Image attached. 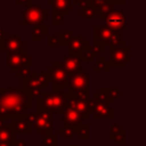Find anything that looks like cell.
Here are the masks:
<instances>
[{"mask_svg":"<svg viewBox=\"0 0 146 146\" xmlns=\"http://www.w3.org/2000/svg\"><path fill=\"white\" fill-rule=\"evenodd\" d=\"M32 107V98L22 89L3 88L0 84V119L23 116Z\"/></svg>","mask_w":146,"mask_h":146,"instance_id":"cell-1","label":"cell"},{"mask_svg":"<svg viewBox=\"0 0 146 146\" xmlns=\"http://www.w3.org/2000/svg\"><path fill=\"white\" fill-rule=\"evenodd\" d=\"M66 92L65 91H51L42 92L36 98V112L48 113H63L66 105Z\"/></svg>","mask_w":146,"mask_h":146,"instance_id":"cell-2","label":"cell"},{"mask_svg":"<svg viewBox=\"0 0 146 146\" xmlns=\"http://www.w3.org/2000/svg\"><path fill=\"white\" fill-rule=\"evenodd\" d=\"M7 65L11 72L16 73L17 78H26L31 73V65H32V57L27 55L26 51H18L6 54Z\"/></svg>","mask_w":146,"mask_h":146,"instance_id":"cell-3","label":"cell"},{"mask_svg":"<svg viewBox=\"0 0 146 146\" xmlns=\"http://www.w3.org/2000/svg\"><path fill=\"white\" fill-rule=\"evenodd\" d=\"M49 80L47 76L46 72H41V73H36L31 71L30 75L26 78L22 79V90L27 94L32 99H36L41 94L42 90L44 88L48 87Z\"/></svg>","mask_w":146,"mask_h":146,"instance_id":"cell-4","label":"cell"},{"mask_svg":"<svg viewBox=\"0 0 146 146\" xmlns=\"http://www.w3.org/2000/svg\"><path fill=\"white\" fill-rule=\"evenodd\" d=\"M66 96L70 98L88 100L89 98V75L83 71L74 74L67 86Z\"/></svg>","mask_w":146,"mask_h":146,"instance_id":"cell-5","label":"cell"},{"mask_svg":"<svg viewBox=\"0 0 146 146\" xmlns=\"http://www.w3.org/2000/svg\"><path fill=\"white\" fill-rule=\"evenodd\" d=\"M47 76L52 86V91H64L67 88L72 75L64 68L62 62H54L51 66L47 67Z\"/></svg>","mask_w":146,"mask_h":146,"instance_id":"cell-6","label":"cell"},{"mask_svg":"<svg viewBox=\"0 0 146 146\" xmlns=\"http://www.w3.org/2000/svg\"><path fill=\"white\" fill-rule=\"evenodd\" d=\"M120 42V32L111 30L105 24L94 26V46H96L100 51H104L106 46L113 47Z\"/></svg>","mask_w":146,"mask_h":146,"instance_id":"cell-7","label":"cell"},{"mask_svg":"<svg viewBox=\"0 0 146 146\" xmlns=\"http://www.w3.org/2000/svg\"><path fill=\"white\" fill-rule=\"evenodd\" d=\"M26 120L31 123L32 130H34L38 135H47L54 132V123H52V114L48 112H35V113H26Z\"/></svg>","mask_w":146,"mask_h":146,"instance_id":"cell-8","label":"cell"},{"mask_svg":"<svg viewBox=\"0 0 146 146\" xmlns=\"http://www.w3.org/2000/svg\"><path fill=\"white\" fill-rule=\"evenodd\" d=\"M130 47L127 46L125 41L116 46L110 47V66L111 67H124L130 62Z\"/></svg>","mask_w":146,"mask_h":146,"instance_id":"cell-9","label":"cell"},{"mask_svg":"<svg viewBox=\"0 0 146 146\" xmlns=\"http://www.w3.org/2000/svg\"><path fill=\"white\" fill-rule=\"evenodd\" d=\"M47 15H48L47 9H43L41 5H31L26 7V9H24L21 24L23 26L40 25L47 18Z\"/></svg>","mask_w":146,"mask_h":146,"instance_id":"cell-10","label":"cell"},{"mask_svg":"<svg viewBox=\"0 0 146 146\" xmlns=\"http://www.w3.org/2000/svg\"><path fill=\"white\" fill-rule=\"evenodd\" d=\"M90 114H92L94 119H111L115 117V110L106 103H99L94 99H90Z\"/></svg>","mask_w":146,"mask_h":146,"instance_id":"cell-11","label":"cell"},{"mask_svg":"<svg viewBox=\"0 0 146 146\" xmlns=\"http://www.w3.org/2000/svg\"><path fill=\"white\" fill-rule=\"evenodd\" d=\"M106 22V26L113 31L121 32L125 29V18H124V10H113L111 11L104 19Z\"/></svg>","mask_w":146,"mask_h":146,"instance_id":"cell-12","label":"cell"},{"mask_svg":"<svg viewBox=\"0 0 146 146\" xmlns=\"http://www.w3.org/2000/svg\"><path fill=\"white\" fill-rule=\"evenodd\" d=\"M63 114V127H68V128H76L79 124L83 123V115L74 110L73 107L68 106L67 104L65 105Z\"/></svg>","mask_w":146,"mask_h":146,"instance_id":"cell-13","label":"cell"},{"mask_svg":"<svg viewBox=\"0 0 146 146\" xmlns=\"http://www.w3.org/2000/svg\"><path fill=\"white\" fill-rule=\"evenodd\" d=\"M64 68L73 76L74 74L79 73L80 71H83V65H82V59H81V55L78 54H73V52H68L67 55H65L63 57V62H62Z\"/></svg>","mask_w":146,"mask_h":146,"instance_id":"cell-14","label":"cell"},{"mask_svg":"<svg viewBox=\"0 0 146 146\" xmlns=\"http://www.w3.org/2000/svg\"><path fill=\"white\" fill-rule=\"evenodd\" d=\"M2 51H5L6 54L26 51V41L23 40L21 35L7 36L2 46Z\"/></svg>","mask_w":146,"mask_h":146,"instance_id":"cell-15","label":"cell"},{"mask_svg":"<svg viewBox=\"0 0 146 146\" xmlns=\"http://www.w3.org/2000/svg\"><path fill=\"white\" fill-rule=\"evenodd\" d=\"M90 5L94 7L99 21H104L105 17L114 10V6L107 0H90Z\"/></svg>","mask_w":146,"mask_h":146,"instance_id":"cell-16","label":"cell"},{"mask_svg":"<svg viewBox=\"0 0 146 146\" xmlns=\"http://www.w3.org/2000/svg\"><path fill=\"white\" fill-rule=\"evenodd\" d=\"M66 104L78 112H80L83 115V119L87 120L90 116V99L88 100H81V99H75V98H70L66 96Z\"/></svg>","mask_w":146,"mask_h":146,"instance_id":"cell-17","label":"cell"},{"mask_svg":"<svg viewBox=\"0 0 146 146\" xmlns=\"http://www.w3.org/2000/svg\"><path fill=\"white\" fill-rule=\"evenodd\" d=\"M10 124L16 133H22V135H31L32 133V125L31 123L26 120L25 115L18 116L15 119L10 120Z\"/></svg>","mask_w":146,"mask_h":146,"instance_id":"cell-18","label":"cell"},{"mask_svg":"<svg viewBox=\"0 0 146 146\" xmlns=\"http://www.w3.org/2000/svg\"><path fill=\"white\" fill-rule=\"evenodd\" d=\"M67 47H68V52L81 55V52L89 47V42H88V40H86L83 38V35H76V36L72 38V40L68 42Z\"/></svg>","mask_w":146,"mask_h":146,"instance_id":"cell-19","label":"cell"},{"mask_svg":"<svg viewBox=\"0 0 146 146\" xmlns=\"http://www.w3.org/2000/svg\"><path fill=\"white\" fill-rule=\"evenodd\" d=\"M73 7L74 6L71 0H54L52 2V11L59 14L60 16H66Z\"/></svg>","mask_w":146,"mask_h":146,"instance_id":"cell-20","label":"cell"},{"mask_svg":"<svg viewBox=\"0 0 146 146\" xmlns=\"http://www.w3.org/2000/svg\"><path fill=\"white\" fill-rule=\"evenodd\" d=\"M10 123H6L2 128H0V143L2 144H11L17 137Z\"/></svg>","mask_w":146,"mask_h":146,"instance_id":"cell-21","label":"cell"},{"mask_svg":"<svg viewBox=\"0 0 146 146\" xmlns=\"http://www.w3.org/2000/svg\"><path fill=\"white\" fill-rule=\"evenodd\" d=\"M48 35V26L40 24L35 25L31 30V40L32 41H41L44 36Z\"/></svg>","mask_w":146,"mask_h":146,"instance_id":"cell-22","label":"cell"},{"mask_svg":"<svg viewBox=\"0 0 146 146\" xmlns=\"http://www.w3.org/2000/svg\"><path fill=\"white\" fill-rule=\"evenodd\" d=\"M73 36H74L73 30H59L56 35L58 46H67Z\"/></svg>","mask_w":146,"mask_h":146,"instance_id":"cell-23","label":"cell"},{"mask_svg":"<svg viewBox=\"0 0 146 146\" xmlns=\"http://www.w3.org/2000/svg\"><path fill=\"white\" fill-rule=\"evenodd\" d=\"M75 135L79 140H88L90 137V127L88 123H81L75 128Z\"/></svg>","mask_w":146,"mask_h":146,"instance_id":"cell-24","label":"cell"},{"mask_svg":"<svg viewBox=\"0 0 146 146\" xmlns=\"http://www.w3.org/2000/svg\"><path fill=\"white\" fill-rule=\"evenodd\" d=\"M111 66L110 63L105 59L104 56H99L97 57V60L95 62L94 65V72H110Z\"/></svg>","mask_w":146,"mask_h":146,"instance_id":"cell-25","label":"cell"},{"mask_svg":"<svg viewBox=\"0 0 146 146\" xmlns=\"http://www.w3.org/2000/svg\"><path fill=\"white\" fill-rule=\"evenodd\" d=\"M98 91H100L102 94H104L113 104L115 103V99L117 97H120V90L117 88H108V87H102L98 89Z\"/></svg>","mask_w":146,"mask_h":146,"instance_id":"cell-26","label":"cell"},{"mask_svg":"<svg viewBox=\"0 0 146 146\" xmlns=\"http://www.w3.org/2000/svg\"><path fill=\"white\" fill-rule=\"evenodd\" d=\"M42 146H58V135L55 132L42 135Z\"/></svg>","mask_w":146,"mask_h":146,"instance_id":"cell-27","label":"cell"},{"mask_svg":"<svg viewBox=\"0 0 146 146\" xmlns=\"http://www.w3.org/2000/svg\"><path fill=\"white\" fill-rule=\"evenodd\" d=\"M78 14L80 16H82L83 18H86V19H92L95 16H97L96 11H95V9H94V7L91 5H89V6L84 7V8H80Z\"/></svg>","mask_w":146,"mask_h":146,"instance_id":"cell-28","label":"cell"},{"mask_svg":"<svg viewBox=\"0 0 146 146\" xmlns=\"http://www.w3.org/2000/svg\"><path fill=\"white\" fill-rule=\"evenodd\" d=\"M57 135H62L64 138H73L75 136V129L74 128H68V127H63L57 130Z\"/></svg>","mask_w":146,"mask_h":146,"instance_id":"cell-29","label":"cell"},{"mask_svg":"<svg viewBox=\"0 0 146 146\" xmlns=\"http://www.w3.org/2000/svg\"><path fill=\"white\" fill-rule=\"evenodd\" d=\"M95 56H94V54L91 52V50H90V46L86 49V50H83L82 52H81V59H82V63L84 62V63H94L95 62Z\"/></svg>","mask_w":146,"mask_h":146,"instance_id":"cell-30","label":"cell"},{"mask_svg":"<svg viewBox=\"0 0 146 146\" xmlns=\"http://www.w3.org/2000/svg\"><path fill=\"white\" fill-rule=\"evenodd\" d=\"M121 129H122V128H121L120 123H114V124H112V125L110 127V138L113 140V138H114L116 135L120 133Z\"/></svg>","mask_w":146,"mask_h":146,"instance_id":"cell-31","label":"cell"},{"mask_svg":"<svg viewBox=\"0 0 146 146\" xmlns=\"http://www.w3.org/2000/svg\"><path fill=\"white\" fill-rule=\"evenodd\" d=\"M113 141L116 143V144H120V145H124L125 144V130L122 128L120 133L116 135L114 138H113Z\"/></svg>","mask_w":146,"mask_h":146,"instance_id":"cell-32","label":"cell"},{"mask_svg":"<svg viewBox=\"0 0 146 146\" xmlns=\"http://www.w3.org/2000/svg\"><path fill=\"white\" fill-rule=\"evenodd\" d=\"M52 24L56 26H62L63 25V16L52 11Z\"/></svg>","mask_w":146,"mask_h":146,"instance_id":"cell-33","label":"cell"},{"mask_svg":"<svg viewBox=\"0 0 146 146\" xmlns=\"http://www.w3.org/2000/svg\"><path fill=\"white\" fill-rule=\"evenodd\" d=\"M47 46L48 47H59L57 38L55 35H47Z\"/></svg>","mask_w":146,"mask_h":146,"instance_id":"cell-34","label":"cell"},{"mask_svg":"<svg viewBox=\"0 0 146 146\" xmlns=\"http://www.w3.org/2000/svg\"><path fill=\"white\" fill-rule=\"evenodd\" d=\"M73 6H78L79 8H84L90 5V0H71Z\"/></svg>","mask_w":146,"mask_h":146,"instance_id":"cell-35","label":"cell"},{"mask_svg":"<svg viewBox=\"0 0 146 146\" xmlns=\"http://www.w3.org/2000/svg\"><path fill=\"white\" fill-rule=\"evenodd\" d=\"M6 38H7V33L0 26V51H2V46H3V42H5Z\"/></svg>","mask_w":146,"mask_h":146,"instance_id":"cell-36","label":"cell"},{"mask_svg":"<svg viewBox=\"0 0 146 146\" xmlns=\"http://www.w3.org/2000/svg\"><path fill=\"white\" fill-rule=\"evenodd\" d=\"M11 146H27V144H26V141H25L24 139H18V138H16V139L11 143Z\"/></svg>","mask_w":146,"mask_h":146,"instance_id":"cell-37","label":"cell"},{"mask_svg":"<svg viewBox=\"0 0 146 146\" xmlns=\"http://www.w3.org/2000/svg\"><path fill=\"white\" fill-rule=\"evenodd\" d=\"M16 3H17V5H21V6H26V7H29V6L32 5V1H31V0H16Z\"/></svg>","mask_w":146,"mask_h":146,"instance_id":"cell-38","label":"cell"},{"mask_svg":"<svg viewBox=\"0 0 146 146\" xmlns=\"http://www.w3.org/2000/svg\"><path fill=\"white\" fill-rule=\"evenodd\" d=\"M110 3H112L114 7L116 6V5H124V2H125V0H107Z\"/></svg>","mask_w":146,"mask_h":146,"instance_id":"cell-39","label":"cell"},{"mask_svg":"<svg viewBox=\"0 0 146 146\" xmlns=\"http://www.w3.org/2000/svg\"><path fill=\"white\" fill-rule=\"evenodd\" d=\"M6 123H5V120H2V119H0V128H2L3 125H5Z\"/></svg>","mask_w":146,"mask_h":146,"instance_id":"cell-40","label":"cell"},{"mask_svg":"<svg viewBox=\"0 0 146 146\" xmlns=\"http://www.w3.org/2000/svg\"><path fill=\"white\" fill-rule=\"evenodd\" d=\"M46 2H47L49 6H52V2H54V0H46Z\"/></svg>","mask_w":146,"mask_h":146,"instance_id":"cell-41","label":"cell"},{"mask_svg":"<svg viewBox=\"0 0 146 146\" xmlns=\"http://www.w3.org/2000/svg\"><path fill=\"white\" fill-rule=\"evenodd\" d=\"M0 146H11V144H2V143H0Z\"/></svg>","mask_w":146,"mask_h":146,"instance_id":"cell-42","label":"cell"},{"mask_svg":"<svg viewBox=\"0 0 146 146\" xmlns=\"http://www.w3.org/2000/svg\"><path fill=\"white\" fill-rule=\"evenodd\" d=\"M68 146H79V145H78V144H70Z\"/></svg>","mask_w":146,"mask_h":146,"instance_id":"cell-43","label":"cell"},{"mask_svg":"<svg viewBox=\"0 0 146 146\" xmlns=\"http://www.w3.org/2000/svg\"><path fill=\"white\" fill-rule=\"evenodd\" d=\"M0 21H1V16H0Z\"/></svg>","mask_w":146,"mask_h":146,"instance_id":"cell-44","label":"cell"}]
</instances>
